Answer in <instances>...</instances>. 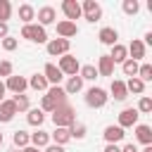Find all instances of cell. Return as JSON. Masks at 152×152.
<instances>
[{
    "label": "cell",
    "instance_id": "cell-1",
    "mask_svg": "<svg viewBox=\"0 0 152 152\" xmlns=\"http://www.w3.org/2000/svg\"><path fill=\"white\" fill-rule=\"evenodd\" d=\"M52 124L55 128H69L71 124H76V112L71 104H59L52 112Z\"/></svg>",
    "mask_w": 152,
    "mask_h": 152
},
{
    "label": "cell",
    "instance_id": "cell-2",
    "mask_svg": "<svg viewBox=\"0 0 152 152\" xmlns=\"http://www.w3.org/2000/svg\"><path fill=\"white\" fill-rule=\"evenodd\" d=\"M21 38H26L31 43H48V31L40 24H26L21 28Z\"/></svg>",
    "mask_w": 152,
    "mask_h": 152
},
{
    "label": "cell",
    "instance_id": "cell-3",
    "mask_svg": "<svg viewBox=\"0 0 152 152\" xmlns=\"http://www.w3.org/2000/svg\"><path fill=\"white\" fill-rule=\"evenodd\" d=\"M107 100H109V95H107V90L104 88H90L88 93H86V104L88 107H93V109H100V107H104L107 104Z\"/></svg>",
    "mask_w": 152,
    "mask_h": 152
},
{
    "label": "cell",
    "instance_id": "cell-4",
    "mask_svg": "<svg viewBox=\"0 0 152 152\" xmlns=\"http://www.w3.org/2000/svg\"><path fill=\"white\" fill-rule=\"evenodd\" d=\"M81 14H83L90 24H95V21L102 19V7H100V2H95V0H86V2L81 5Z\"/></svg>",
    "mask_w": 152,
    "mask_h": 152
},
{
    "label": "cell",
    "instance_id": "cell-5",
    "mask_svg": "<svg viewBox=\"0 0 152 152\" xmlns=\"http://www.w3.org/2000/svg\"><path fill=\"white\" fill-rule=\"evenodd\" d=\"M57 69H59L62 74H66V76H78V69H81V64H78V59H76L74 55H62V57H59V64H57Z\"/></svg>",
    "mask_w": 152,
    "mask_h": 152
},
{
    "label": "cell",
    "instance_id": "cell-6",
    "mask_svg": "<svg viewBox=\"0 0 152 152\" xmlns=\"http://www.w3.org/2000/svg\"><path fill=\"white\" fill-rule=\"evenodd\" d=\"M69 48L71 43L64 40V38H55V40H48V52L52 57H62V55H69Z\"/></svg>",
    "mask_w": 152,
    "mask_h": 152
},
{
    "label": "cell",
    "instance_id": "cell-7",
    "mask_svg": "<svg viewBox=\"0 0 152 152\" xmlns=\"http://www.w3.org/2000/svg\"><path fill=\"white\" fill-rule=\"evenodd\" d=\"M5 88H7V90H12L14 95H21V93L28 88V81H26L24 76H14V74H12V76L7 78V83H5Z\"/></svg>",
    "mask_w": 152,
    "mask_h": 152
},
{
    "label": "cell",
    "instance_id": "cell-8",
    "mask_svg": "<svg viewBox=\"0 0 152 152\" xmlns=\"http://www.w3.org/2000/svg\"><path fill=\"white\" fill-rule=\"evenodd\" d=\"M138 109H133V107H128V109H124L121 114H119V128H128V126H135L138 124Z\"/></svg>",
    "mask_w": 152,
    "mask_h": 152
},
{
    "label": "cell",
    "instance_id": "cell-9",
    "mask_svg": "<svg viewBox=\"0 0 152 152\" xmlns=\"http://www.w3.org/2000/svg\"><path fill=\"white\" fill-rule=\"evenodd\" d=\"M62 12L66 14V21H74V19L81 17V2H76V0H64V2H62Z\"/></svg>",
    "mask_w": 152,
    "mask_h": 152
},
{
    "label": "cell",
    "instance_id": "cell-10",
    "mask_svg": "<svg viewBox=\"0 0 152 152\" xmlns=\"http://www.w3.org/2000/svg\"><path fill=\"white\" fill-rule=\"evenodd\" d=\"M55 19H57L55 7L45 5V7H40V10H38V24H40L43 28H45V26H50V24H55Z\"/></svg>",
    "mask_w": 152,
    "mask_h": 152
},
{
    "label": "cell",
    "instance_id": "cell-11",
    "mask_svg": "<svg viewBox=\"0 0 152 152\" xmlns=\"http://www.w3.org/2000/svg\"><path fill=\"white\" fill-rule=\"evenodd\" d=\"M57 33H59V38H64V40H69L71 36H76L78 33V26H76V21H57Z\"/></svg>",
    "mask_w": 152,
    "mask_h": 152
},
{
    "label": "cell",
    "instance_id": "cell-12",
    "mask_svg": "<svg viewBox=\"0 0 152 152\" xmlns=\"http://www.w3.org/2000/svg\"><path fill=\"white\" fill-rule=\"evenodd\" d=\"M43 76H45L48 86H50V83H52V86H59V81L64 78V74L57 69V64H45V69H43Z\"/></svg>",
    "mask_w": 152,
    "mask_h": 152
},
{
    "label": "cell",
    "instance_id": "cell-13",
    "mask_svg": "<svg viewBox=\"0 0 152 152\" xmlns=\"http://www.w3.org/2000/svg\"><path fill=\"white\" fill-rule=\"evenodd\" d=\"M126 52L131 55L128 59L138 62V59H142V57H145V43H142V40H138V38H133V40H131V45L126 48Z\"/></svg>",
    "mask_w": 152,
    "mask_h": 152
},
{
    "label": "cell",
    "instance_id": "cell-14",
    "mask_svg": "<svg viewBox=\"0 0 152 152\" xmlns=\"http://www.w3.org/2000/svg\"><path fill=\"white\" fill-rule=\"evenodd\" d=\"M102 135H104L107 145H116L119 140H124V135H126V133H124V128H119V126H107Z\"/></svg>",
    "mask_w": 152,
    "mask_h": 152
},
{
    "label": "cell",
    "instance_id": "cell-15",
    "mask_svg": "<svg viewBox=\"0 0 152 152\" xmlns=\"http://www.w3.org/2000/svg\"><path fill=\"white\" fill-rule=\"evenodd\" d=\"M14 114H17L14 102H12V100H2V102H0V121H2V124H7V121H12V119H14Z\"/></svg>",
    "mask_w": 152,
    "mask_h": 152
},
{
    "label": "cell",
    "instance_id": "cell-16",
    "mask_svg": "<svg viewBox=\"0 0 152 152\" xmlns=\"http://www.w3.org/2000/svg\"><path fill=\"white\" fill-rule=\"evenodd\" d=\"M100 43H104V45H116V40H119V31L116 28H112V26H104V28H100Z\"/></svg>",
    "mask_w": 152,
    "mask_h": 152
},
{
    "label": "cell",
    "instance_id": "cell-17",
    "mask_svg": "<svg viewBox=\"0 0 152 152\" xmlns=\"http://www.w3.org/2000/svg\"><path fill=\"white\" fill-rule=\"evenodd\" d=\"M114 74V62L109 59V55H100L97 59V76H112Z\"/></svg>",
    "mask_w": 152,
    "mask_h": 152
},
{
    "label": "cell",
    "instance_id": "cell-18",
    "mask_svg": "<svg viewBox=\"0 0 152 152\" xmlns=\"http://www.w3.org/2000/svg\"><path fill=\"white\" fill-rule=\"evenodd\" d=\"M135 138L142 145H152V128L147 124H135Z\"/></svg>",
    "mask_w": 152,
    "mask_h": 152
},
{
    "label": "cell",
    "instance_id": "cell-19",
    "mask_svg": "<svg viewBox=\"0 0 152 152\" xmlns=\"http://www.w3.org/2000/svg\"><path fill=\"white\" fill-rule=\"evenodd\" d=\"M109 59H112L114 64H124V62L128 59V52H126V45H121V43H116V45H112V52H109Z\"/></svg>",
    "mask_w": 152,
    "mask_h": 152
},
{
    "label": "cell",
    "instance_id": "cell-20",
    "mask_svg": "<svg viewBox=\"0 0 152 152\" xmlns=\"http://www.w3.org/2000/svg\"><path fill=\"white\" fill-rule=\"evenodd\" d=\"M109 90H112V97H114L116 102H121V100H126V97H128L126 83H124V81H119V78H114V81H112V88H109Z\"/></svg>",
    "mask_w": 152,
    "mask_h": 152
},
{
    "label": "cell",
    "instance_id": "cell-21",
    "mask_svg": "<svg viewBox=\"0 0 152 152\" xmlns=\"http://www.w3.org/2000/svg\"><path fill=\"white\" fill-rule=\"evenodd\" d=\"M31 145L38 147V150H40V147H48V145H50V133L38 128L36 133H31Z\"/></svg>",
    "mask_w": 152,
    "mask_h": 152
},
{
    "label": "cell",
    "instance_id": "cell-22",
    "mask_svg": "<svg viewBox=\"0 0 152 152\" xmlns=\"http://www.w3.org/2000/svg\"><path fill=\"white\" fill-rule=\"evenodd\" d=\"M81 88H83V78L81 76H69V81L64 86V93L66 95H76V93H81Z\"/></svg>",
    "mask_w": 152,
    "mask_h": 152
},
{
    "label": "cell",
    "instance_id": "cell-23",
    "mask_svg": "<svg viewBox=\"0 0 152 152\" xmlns=\"http://www.w3.org/2000/svg\"><path fill=\"white\" fill-rule=\"evenodd\" d=\"M50 138L55 140V145H62V147H64V145L71 140V133H69V128H55V133H52Z\"/></svg>",
    "mask_w": 152,
    "mask_h": 152
},
{
    "label": "cell",
    "instance_id": "cell-24",
    "mask_svg": "<svg viewBox=\"0 0 152 152\" xmlns=\"http://www.w3.org/2000/svg\"><path fill=\"white\" fill-rule=\"evenodd\" d=\"M19 19L24 21V26L26 24H31V19H36V10L26 2V5H19Z\"/></svg>",
    "mask_w": 152,
    "mask_h": 152
},
{
    "label": "cell",
    "instance_id": "cell-25",
    "mask_svg": "<svg viewBox=\"0 0 152 152\" xmlns=\"http://www.w3.org/2000/svg\"><path fill=\"white\" fill-rule=\"evenodd\" d=\"M48 95H50L57 104H66V93H64L62 86H52V88H48Z\"/></svg>",
    "mask_w": 152,
    "mask_h": 152
},
{
    "label": "cell",
    "instance_id": "cell-26",
    "mask_svg": "<svg viewBox=\"0 0 152 152\" xmlns=\"http://www.w3.org/2000/svg\"><path fill=\"white\" fill-rule=\"evenodd\" d=\"M12 142H14V147H28V142H31V135L26 133V131H14V135H12Z\"/></svg>",
    "mask_w": 152,
    "mask_h": 152
},
{
    "label": "cell",
    "instance_id": "cell-27",
    "mask_svg": "<svg viewBox=\"0 0 152 152\" xmlns=\"http://www.w3.org/2000/svg\"><path fill=\"white\" fill-rule=\"evenodd\" d=\"M26 121H28L31 126H36V128H40V124L45 121V114H43L40 109H28V114H26Z\"/></svg>",
    "mask_w": 152,
    "mask_h": 152
},
{
    "label": "cell",
    "instance_id": "cell-28",
    "mask_svg": "<svg viewBox=\"0 0 152 152\" xmlns=\"http://www.w3.org/2000/svg\"><path fill=\"white\" fill-rule=\"evenodd\" d=\"M28 86H31L33 90H48V81H45L43 74H33V76L28 78Z\"/></svg>",
    "mask_w": 152,
    "mask_h": 152
},
{
    "label": "cell",
    "instance_id": "cell-29",
    "mask_svg": "<svg viewBox=\"0 0 152 152\" xmlns=\"http://www.w3.org/2000/svg\"><path fill=\"white\" fill-rule=\"evenodd\" d=\"M124 83H126V90H128V93L140 95V93L145 90V83H142L140 78H135V76H133V78H128V81H124Z\"/></svg>",
    "mask_w": 152,
    "mask_h": 152
},
{
    "label": "cell",
    "instance_id": "cell-30",
    "mask_svg": "<svg viewBox=\"0 0 152 152\" xmlns=\"http://www.w3.org/2000/svg\"><path fill=\"white\" fill-rule=\"evenodd\" d=\"M78 76H81L83 81H95V78H97V69H95L93 64H86V66L78 69Z\"/></svg>",
    "mask_w": 152,
    "mask_h": 152
},
{
    "label": "cell",
    "instance_id": "cell-31",
    "mask_svg": "<svg viewBox=\"0 0 152 152\" xmlns=\"http://www.w3.org/2000/svg\"><path fill=\"white\" fill-rule=\"evenodd\" d=\"M57 107H59V104H57V102H55V100H52V97H50L48 93H45V95L40 97V107H38V109H40L43 114H45V112H55Z\"/></svg>",
    "mask_w": 152,
    "mask_h": 152
},
{
    "label": "cell",
    "instance_id": "cell-32",
    "mask_svg": "<svg viewBox=\"0 0 152 152\" xmlns=\"http://www.w3.org/2000/svg\"><path fill=\"white\" fill-rule=\"evenodd\" d=\"M135 78H140L142 83L152 81V64H140V66H138V76H135Z\"/></svg>",
    "mask_w": 152,
    "mask_h": 152
},
{
    "label": "cell",
    "instance_id": "cell-33",
    "mask_svg": "<svg viewBox=\"0 0 152 152\" xmlns=\"http://www.w3.org/2000/svg\"><path fill=\"white\" fill-rule=\"evenodd\" d=\"M138 66H140V64H138V62H133V59H126V62L121 64L124 74H126V76H131V78H133V76H138Z\"/></svg>",
    "mask_w": 152,
    "mask_h": 152
},
{
    "label": "cell",
    "instance_id": "cell-34",
    "mask_svg": "<svg viewBox=\"0 0 152 152\" xmlns=\"http://www.w3.org/2000/svg\"><path fill=\"white\" fill-rule=\"evenodd\" d=\"M12 102H14V107H17V114L28 109V97H26L24 93H21V95H14V97H12Z\"/></svg>",
    "mask_w": 152,
    "mask_h": 152
},
{
    "label": "cell",
    "instance_id": "cell-35",
    "mask_svg": "<svg viewBox=\"0 0 152 152\" xmlns=\"http://www.w3.org/2000/svg\"><path fill=\"white\" fill-rule=\"evenodd\" d=\"M10 14H12V5H10V0H0V21L7 24Z\"/></svg>",
    "mask_w": 152,
    "mask_h": 152
},
{
    "label": "cell",
    "instance_id": "cell-36",
    "mask_svg": "<svg viewBox=\"0 0 152 152\" xmlns=\"http://www.w3.org/2000/svg\"><path fill=\"white\" fill-rule=\"evenodd\" d=\"M150 114L152 112V97H147V95H142L140 97V102H138V114Z\"/></svg>",
    "mask_w": 152,
    "mask_h": 152
},
{
    "label": "cell",
    "instance_id": "cell-37",
    "mask_svg": "<svg viewBox=\"0 0 152 152\" xmlns=\"http://www.w3.org/2000/svg\"><path fill=\"white\" fill-rule=\"evenodd\" d=\"M69 133H71V138L81 140V138H86V126L83 124H71L69 126Z\"/></svg>",
    "mask_w": 152,
    "mask_h": 152
},
{
    "label": "cell",
    "instance_id": "cell-38",
    "mask_svg": "<svg viewBox=\"0 0 152 152\" xmlns=\"http://www.w3.org/2000/svg\"><path fill=\"white\" fill-rule=\"evenodd\" d=\"M124 12L126 14H138V10H140V5H138V0H124Z\"/></svg>",
    "mask_w": 152,
    "mask_h": 152
},
{
    "label": "cell",
    "instance_id": "cell-39",
    "mask_svg": "<svg viewBox=\"0 0 152 152\" xmlns=\"http://www.w3.org/2000/svg\"><path fill=\"white\" fill-rule=\"evenodd\" d=\"M17 45H19V40L17 38H2V50H7V52H12V50H17Z\"/></svg>",
    "mask_w": 152,
    "mask_h": 152
},
{
    "label": "cell",
    "instance_id": "cell-40",
    "mask_svg": "<svg viewBox=\"0 0 152 152\" xmlns=\"http://www.w3.org/2000/svg\"><path fill=\"white\" fill-rule=\"evenodd\" d=\"M0 76H12V62H7V59H0Z\"/></svg>",
    "mask_w": 152,
    "mask_h": 152
},
{
    "label": "cell",
    "instance_id": "cell-41",
    "mask_svg": "<svg viewBox=\"0 0 152 152\" xmlns=\"http://www.w3.org/2000/svg\"><path fill=\"white\" fill-rule=\"evenodd\" d=\"M45 152H64V147H62V145H48Z\"/></svg>",
    "mask_w": 152,
    "mask_h": 152
},
{
    "label": "cell",
    "instance_id": "cell-42",
    "mask_svg": "<svg viewBox=\"0 0 152 152\" xmlns=\"http://www.w3.org/2000/svg\"><path fill=\"white\" fill-rule=\"evenodd\" d=\"M7 33H10L7 24H2V21H0V38H7Z\"/></svg>",
    "mask_w": 152,
    "mask_h": 152
},
{
    "label": "cell",
    "instance_id": "cell-43",
    "mask_svg": "<svg viewBox=\"0 0 152 152\" xmlns=\"http://www.w3.org/2000/svg\"><path fill=\"white\" fill-rule=\"evenodd\" d=\"M121 152H138V150H135V145H133V142H128V145H124V147H121Z\"/></svg>",
    "mask_w": 152,
    "mask_h": 152
},
{
    "label": "cell",
    "instance_id": "cell-44",
    "mask_svg": "<svg viewBox=\"0 0 152 152\" xmlns=\"http://www.w3.org/2000/svg\"><path fill=\"white\" fill-rule=\"evenodd\" d=\"M104 152H121V147H119V145H107Z\"/></svg>",
    "mask_w": 152,
    "mask_h": 152
},
{
    "label": "cell",
    "instance_id": "cell-45",
    "mask_svg": "<svg viewBox=\"0 0 152 152\" xmlns=\"http://www.w3.org/2000/svg\"><path fill=\"white\" fill-rule=\"evenodd\" d=\"M5 93H7V88H5V83H2V81H0V102H2V100H5Z\"/></svg>",
    "mask_w": 152,
    "mask_h": 152
},
{
    "label": "cell",
    "instance_id": "cell-46",
    "mask_svg": "<svg viewBox=\"0 0 152 152\" xmlns=\"http://www.w3.org/2000/svg\"><path fill=\"white\" fill-rule=\"evenodd\" d=\"M21 152H40V150H38V147H33V145H28V147H24Z\"/></svg>",
    "mask_w": 152,
    "mask_h": 152
},
{
    "label": "cell",
    "instance_id": "cell-47",
    "mask_svg": "<svg viewBox=\"0 0 152 152\" xmlns=\"http://www.w3.org/2000/svg\"><path fill=\"white\" fill-rule=\"evenodd\" d=\"M145 43H147V45H152V31H150V33H145Z\"/></svg>",
    "mask_w": 152,
    "mask_h": 152
},
{
    "label": "cell",
    "instance_id": "cell-48",
    "mask_svg": "<svg viewBox=\"0 0 152 152\" xmlns=\"http://www.w3.org/2000/svg\"><path fill=\"white\" fill-rule=\"evenodd\" d=\"M142 152H152V145H145V150Z\"/></svg>",
    "mask_w": 152,
    "mask_h": 152
},
{
    "label": "cell",
    "instance_id": "cell-49",
    "mask_svg": "<svg viewBox=\"0 0 152 152\" xmlns=\"http://www.w3.org/2000/svg\"><path fill=\"white\" fill-rule=\"evenodd\" d=\"M2 142H5V138H2V133H0V147H2Z\"/></svg>",
    "mask_w": 152,
    "mask_h": 152
}]
</instances>
